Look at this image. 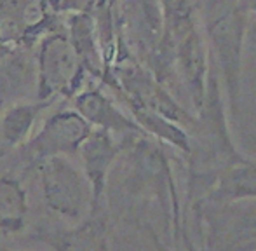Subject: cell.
I'll return each mask as SVG.
<instances>
[{
    "mask_svg": "<svg viewBox=\"0 0 256 251\" xmlns=\"http://www.w3.org/2000/svg\"><path fill=\"white\" fill-rule=\"evenodd\" d=\"M204 4L206 32L214 49L226 94L236 105L242 68V42L248 14L240 10L237 0H204Z\"/></svg>",
    "mask_w": 256,
    "mask_h": 251,
    "instance_id": "6da1fadb",
    "label": "cell"
},
{
    "mask_svg": "<svg viewBox=\"0 0 256 251\" xmlns=\"http://www.w3.org/2000/svg\"><path fill=\"white\" fill-rule=\"evenodd\" d=\"M78 70V54L63 37H51L44 42L40 52V91L42 96L68 91Z\"/></svg>",
    "mask_w": 256,
    "mask_h": 251,
    "instance_id": "7a4b0ae2",
    "label": "cell"
},
{
    "mask_svg": "<svg viewBox=\"0 0 256 251\" xmlns=\"http://www.w3.org/2000/svg\"><path fill=\"white\" fill-rule=\"evenodd\" d=\"M91 134V126L82 116L63 112L51 117L42 132L32 142L30 148L37 156L51 157L61 152H74Z\"/></svg>",
    "mask_w": 256,
    "mask_h": 251,
    "instance_id": "3957f363",
    "label": "cell"
},
{
    "mask_svg": "<svg viewBox=\"0 0 256 251\" xmlns=\"http://www.w3.org/2000/svg\"><path fill=\"white\" fill-rule=\"evenodd\" d=\"M42 178L49 204L61 213L77 216L82 202V180L77 171L51 156L42 166Z\"/></svg>",
    "mask_w": 256,
    "mask_h": 251,
    "instance_id": "277c9868",
    "label": "cell"
},
{
    "mask_svg": "<svg viewBox=\"0 0 256 251\" xmlns=\"http://www.w3.org/2000/svg\"><path fill=\"white\" fill-rule=\"evenodd\" d=\"M209 200L232 202V200L256 199V160L239 156L218 171Z\"/></svg>",
    "mask_w": 256,
    "mask_h": 251,
    "instance_id": "5b68a950",
    "label": "cell"
},
{
    "mask_svg": "<svg viewBox=\"0 0 256 251\" xmlns=\"http://www.w3.org/2000/svg\"><path fill=\"white\" fill-rule=\"evenodd\" d=\"M77 108L78 114L89 124L102 126L106 131H115V132L140 131L138 124L132 122L131 119H128L120 110L115 108L110 100L104 98L102 92L98 91H88L78 96Z\"/></svg>",
    "mask_w": 256,
    "mask_h": 251,
    "instance_id": "8992f818",
    "label": "cell"
},
{
    "mask_svg": "<svg viewBox=\"0 0 256 251\" xmlns=\"http://www.w3.org/2000/svg\"><path fill=\"white\" fill-rule=\"evenodd\" d=\"M117 150L118 146L112 142L106 131L89 134L84 140V162L89 174V180L92 184V199H94V204L98 202L100 196H102L108 166L114 160Z\"/></svg>",
    "mask_w": 256,
    "mask_h": 251,
    "instance_id": "52a82bcc",
    "label": "cell"
},
{
    "mask_svg": "<svg viewBox=\"0 0 256 251\" xmlns=\"http://www.w3.org/2000/svg\"><path fill=\"white\" fill-rule=\"evenodd\" d=\"M24 194L12 180H0V228H18L23 224Z\"/></svg>",
    "mask_w": 256,
    "mask_h": 251,
    "instance_id": "ba28073f",
    "label": "cell"
},
{
    "mask_svg": "<svg viewBox=\"0 0 256 251\" xmlns=\"http://www.w3.org/2000/svg\"><path fill=\"white\" fill-rule=\"evenodd\" d=\"M44 105H20L14 106L9 114L6 116L2 122V132L6 136L7 142L10 143H20L26 138L28 131L32 128L37 112Z\"/></svg>",
    "mask_w": 256,
    "mask_h": 251,
    "instance_id": "9c48e42d",
    "label": "cell"
},
{
    "mask_svg": "<svg viewBox=\"0 0 256 251\" xmlns=\"http://www.w3.org/2000/svg\"><path fill=\"white\" fill-rule=\"evenodd\" d=\"M237 6L240 7V10L246 14L254 12L256 14V0H237Z\"/></svg>",
    "mask_w": 256,
    "mask_h": 251,
    "instance_id": "30bf717a",
    "label": "cell"
}]
</instances>
